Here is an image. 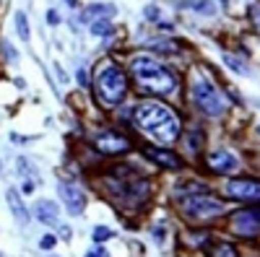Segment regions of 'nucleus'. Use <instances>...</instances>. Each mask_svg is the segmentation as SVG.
Listing matches in <instances>:
<instances>
[{
	"label": "nucleus",
	"mask_w": 260,
	"mask_h": 257,
	"mask_svg": "<svg viewBox=\"0 0 260 257\" xmlns=\"http://www.w3.org/2000/svg\"><path fill=\"white\" fill-rule=\"evenodd\" d=\"M133 120L156 143H175L180 138V120L159 101H143L133 109Z\"/></svg>",
	"instance_id": "1"
},
{
	"label": "nucleus",
	"mask_w": 260,
	"mask_h": 257,
	"mask_svg": "<svg viewBox=\"0 0 260 257\" xmlns=\"http://www.w3.org/2000/svg\"><path fill=\"white\" fill-rule=\"evenodd\" d=\"M130 73H133L136 83L141 86V91L159 94V96H169L175 91V76L151 55H136L130 60Z\"/></svg>",
	"instance_id": "2"
},
{
	"label": "nucleus",
	"mask_w": 260,
	"mask_h": 257,
	"mask_svg": "<svg viewBox=\"0 0 260 257\" xmlns=\"http://www.w3.org/2000/svg\"><path fill=\"white\" fill-rule=\"evenodd\" d=\"M96 94L104 104H120L127 94V78L117 65H104L96 76Z\"/></svg>",
	"instance_id": "3"
},
{
	"label": "nucleus",
	"mask_w": 260,
	"mask_h": 257,
	"mask_svg": "<svg viewBox=\"0 0 260 257\" xmlns=\"http://www.w3.org/2000/svg\"><path fill=\"white\" fill-rule=\"evenodd\" d=\"M192 99H195V104H198L201 109H203L206 115H211V117L221 115V112L226 109V101H224L221 91L216 89V86H211L206 78H195V81H192Z\"/></svg>",
	"instance_id": "4"
},
{
	"label": "nucleus",
	"mask_w": 260,
	"mask_h": 257,
	"mask_svg": "<svg viewBox=\"0 0 260 257\" xmlns=\"http://www.w3.org/2000/svg\"><path fill=\"white\" fill-rule=\"evenodd\" d=\"M182 208L187 216H198V218H211L224 213V203L219 198H211L208 192H201V195H187L182 198Z\"/></svg>",
	"instance_id": "5"
},
{
	"label": "nucleus",
	"mask_w": 260,
	"mask_h": 257,
	"mask_svg": "<svg viewBox=\"0 0 260 257\" xmlns=\"http://www.w3.org/2000/svg\"><path fill=\"white\" fill-rule=\"evenodd\" d=\"M94 145L99 148L102 154H122V151H127V148H130L127 138H122V135L115 133V130H104V133H99V135L94 138Z\"/></svg>",
	"instance_id": "6"
},
{
	"label": "nucleus",
	"mask_w": 260,
	"mask_h": 257,
	"mask_svg": "<svg viewBox=\"0 0 260 257\" xmlns=\"http://www.w3.org/2000/svg\"><path fill=\"white\" fill-rule=\"evenodd\" d=\"M60 200L65 203V208H68L73 216H81L83 213V208H86V198H83V192L76 187V185H71V182H60Z\"/></svg>",
	"instance_id": "7"
},
{
	"label": "nucleus",
	"mask_w": 260,
	"mask_h": 257,
	"mask_svg": "<svg viewBox=\"0 0 260 257\" xmlns=\"http://www.w3.org/2000/svg\"><path fill=\"white\" fill-rule=\"evenodd\" d=\"M226 190H229V195L232 198H240V200H257L260 198V185L255 182V179H247V177H242V179H232L229 185H226Z\"/></svg>",
	"instance_id": "8"
},
{
	"label": "nucleus",
	"mask_w": 260,
	"mask_h": 257,
	"mask_svg": "<svg viewBox=\"0 0 260 257\" xmlns=\"http://www.w3.org/2000/svg\"><path fill=\"white\" fill-rule=\"evenodd\" d=\"M234 229L242 234V237H255L257 229H260V216H257V208H247V210H240L234 216Z\"/></svg>",
	"instance_id": "9"
},
{
	"label": "nucleus",
	"mask_w": 260,
	"mask_h": 257,
	"mask_svg": "<svg viewBox=\"0 0 260 257\" xmlns=\"http://www.w3.org/2000/svg\"><path fill=\"white\" fill-rule=\"evenodd\" d=\"M34 216H37V221H42L45 226H57L60 210H57V205H55L52 200H39V203L34 205Z\"/></svg>",
	"instance_id": "10"
},
{
	"label": "nucleus",
	"mask_w": 260,
	"mask_h": 257,
	"mask_svg": "<svg viewBox=\"0 0 260 257\" xmlns=\"http://www.w3.org/2000/svg\"><path fill=\"white\" fill-rule=\"evenodd\" d=\"M6 200H8V205H11V210H13L16 221H18L21 226H26V224H29V210H26L24 200H21V192L11 187V190L6 192Z\"/></svg>",
	"instance_id": "11"
},
{
	"label": "nucleus",
	"mask_w": 260,
	"mask_h": 257,
	"mask_svg": "<svg viewBox=\"0 0 260 257\" xmlns=\"http://www.w3.org/2000/svg\"><path fill=\"white\" fill-rule=\"evenodd\" d=\"M208 166L213 171H234L237 169V159L229 151H213V154H208Z\"/></svg>",
	"instance_id": "12"
},
{
	"label": "nucleus",
	"mask_w": 260,
	"mask_h": 257,
	"mask_svg": "<svg viewBox=\"0 0 260 257\" xmlns=\"http://www.w3.org/2000/svg\"><path fill=\"white\" fill-rule=\"evenodd\" d=\"M143 151H146V156H148L151 161H156V164H161V166H167V169H180V159L172 154V151H161V148H154V145L143 148Z\"/></svg>",
	"instance_id": "13"
},
{
	"label": "nucleus",
	"mask_w": 260,
	"mask_h": 257,
	"mask_svg": "<svg viewBox=\"0 0 260 257\" xmlns=\"http://www.w3.org/2000/svg\"><path fill=\"white\" fill-rule=\"evenodd\" d=\"M115 13V6H91L81 13V21H94V18H107Z\"/></svg>",
	"instance_id": "14"
},
{
	"label": "nucleus",
	"mask_w": 260,
	"mask_h": 257,
	"mask_svg": "<svg viewBox=\"0 0 260 257\" xmlns=\"http://www.w3.org/2000/svg\"><path fill=\"white\" fill-rule=\"evenodd\" d=\"M91 34H96V36H110L115 29H112V24H110V18H94L91 21Z\"/></svg>",
	"instance_id": "15"
},
{
	"label": "nucleus",
	"mask_w": 260,
	"mask_h": 257,
	"mask_svg": "<svg viewBox=\"0 0 260 257\" xmlns=\"http://www.w3.org/2000/svg\"><path fill=\"white\" fill-rule=\"evenodd\" d=\"M192 11H198V13H203V16H213L216 13V6L211 3V0H195V3H187Z\"/></svg>",
	"instance_id": "16"
},
{
	"label": "nucleus",
	"mask_w": 260,
	"mask_h": 257,
	"mask_svg": "<svg viewBox=\"0 0 260 257\" xmlns=\"http://www.w3.org/2000/svg\"><path fill=\"white\" fill-rule=\"evenodd\" d=\"M16 34L24 39V42H29V24H26V16L24 13H16Z\"/></svg>",
	"instance_id": "17"
},
{
	"label": "nucleus",
	"mask_w": 260,
	"mask_h": 257,
	"mask_svg": "<svg viewBox=\"0 0 260 257\" xmlns=\"http://www.w3.org/2000/svg\"><path fill=\"white\" fill-rule=\"evenodd\" d=\"M91 237H94V242H107V239L112 237V229H107V226H94Z\"/></svg>",
	"instance_id": "18"
},
{
	"label": "nucleus",
	"mask_w": 260,
	"mask_h": 257,
	"mask_svg": "<svg viewBox=\"0 0 260 257\" xmlns=\"http://www.w3.org/2000/svg\"><path fill=\"white\" fill-rule=\"evenodd\" d=\"M224 62H226L232 70H237V73H247V70H245V62L237 60V57H232V55H224Z\"/></svg>",
	"instance_id": "19"
},
{
	"label": "nucleus",
	"mask_w": 260,
	"mask_h": 257,
	"mask_svg": "<svg viewBox=\"0 0 260 257\" xmlns=\"http://www.w3.org/2000/svg\"><path fill=\"white\" fill-rule=\"evenodd\" d=\"M39 247H42V249H50V247H55V237H52V234H47V237H42Z\"/></svg>",
	"instance_id": "20"
},
{
	"label": "nucleus",
	"mask_w": 260,
	"mask_h": 257,
	"mask_svg": "<svg viewBox=\"0 0 260 257\" xmlns=\"http://www.w3.org/2000/svg\"><path fill=\"white\" fill-rule=\"evenodd\" d=\"M146 18H151V21H156V18H159V8H154V6H148V8H146Z\"/></svg>",
	"instance_id": "21"
},
{
	"label": "nucleus",
	"mask_w": 260,
	"mask_h": 257,
	"mask_svg": "<svg viewBox=\"0 0 260 257\" xmlns=\"http://www.w3.org/2000/svg\"><path fill=\"white\" fill-rule=\"evenodd\" d=\"M47 24L52 26V24H60V16H57V11H50L47 13Z\"/></svg>",
	"instance_id": "22"
},
{
	"label": "nucleus",
	"mask_w": 260,
	"mask_h": 257,
	"mask_svg": "<svg viewBox=\"0 0 260 257\" xmlns=\"http://www.w3.org/2000/svg\"><path fill=\"white\" fill-rule=\"evenodd\" d=\"M31 190H34V182L26 179V182H24V192H26V195H31Z\"/></svg>",
	"instance_id": "23"
},
{
	"label": "nucleus",
	"mask_w": 260,
	"mask_h": 257,
	"mask_svg": "<svg viewBox=\"0 0 260 257\" xmlns=\"http://www.w3.org/2000/svg\"><path fill=\"white\" fill-rule=\"evenodd\" d=\"M86 257H110V254H107L104 249H96V252H89V254H86Z\"/></svg>",
	"instance_id": "24"
},
{
	"label": "nucleus",
	"mask_w": 260,
	"mask_h": 257,
	"mask_svg": "<svg viewBox=\"0 0 260 257\" xmlns=\"http://www.w3.org/2000/svg\"><path fill=\"white\" fill-rule=\"evenodd\" d=\"M0 257H3V254H0Z\"/></svg>",
	"instance_id": "25"
}]
</instances>
